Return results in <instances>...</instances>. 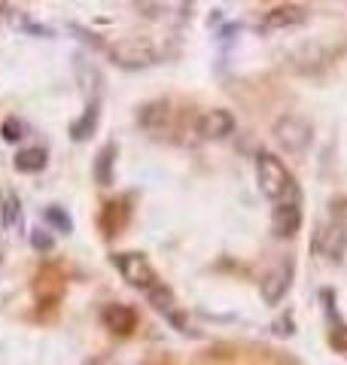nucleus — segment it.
I'll use <instances>...</instances> for the list:
<instances>
[{
  "label": "nucleus",
  "mask_w": 347,
  "mask_h": 365,
  "mask_svg": "<svg viewBox=\"0 0 347 365\" xmlns=\"http://www.w3.org/2000/svg\"><path fill=\"white\" fill-rule=\"evenodd\" d=\"M256 180H259L262 195L268 201H274V204L296 201L293 174L283 168V162L277 155H271V153H259L256 155Z\"/></svg>",
  "instance_id": "nucleus-1"
},
{
  "label": "nucleus",
  "mask_w": 347,
  "mask_h": 365,
  "mask_svg": "<svg viewBox=\"0 0 347 365\" xmlns=\"http://www.w3.org/2000/svg\"><path fill=\"white\" fill-rule=\"evenodd\" d=\"M116 268H119L122 280L134 289H144L149 292L153 287H159V277H156V268L149 265V259L144 253H116L113 256Z\"/></svg>",
  "instance_id": "nucleus-2"
},
{
  "label": "nucleus",
  "mask_w": 347,
  "mask_h": 365,
  "mask_svg": "<svg viewBox=\"0 0 347 365\" xmlns=\"http://www.w3.org/2000/svg\"><path fill=\"white\" fill-rule=\"evenodd\" d=\"M274 140L283 146L286 153H302L311 146V137H314V128H311V122L296 116V113H289V116H281L274 122Z\"/></svg>",
  "instance_id": "nucleus-3"
},
{
  "label": "nucleus",
  "mask_w": 347,
  "mask_h": 365,
  "mask_svg": "<svg viewBox=\"0 0 347 365\" xmlns=\"http://www.w3.org/2000/svg\"><path fill=\"white\" fill-rule=\"evenodd\" d=\"M107 52H110L113 64L125 67V71H141V67H149L159 61L156 46L146 40H119V43H113Z\"/></svg>",
  "instance_id": "nucleus-4"
},
{
  "label": "nucleus",
  "mask_w": 347,
  "mask_h": 365,
  "mask_svg": "<svg viewBox=\"0 0 347 365\" xmlns=\"http://www.w3.org/2000/svg\"><path fill=\"white\" fill-rule=\"evenodd\" d=\"M308 21V6L302 4H281L265 13L262 19V31H286V28H298Z\"/></svg>",
  "instance_id": "nucleus-5"
},
{
  "label": "nucleus",
  "mask_w": 347,
  "mask_h": 365,
  "mask_svg": "<svg viewBox=\"0 0 347 365\" xmlns=\"http://www.w3.org/2000/svg\"><path fill=\"white\" fill-rule=\"evenodd\" d=\"M289 287H293V262H281L262 277V302L277 304L289 292Z\"/></svg>",
  "instance_id": "nucleus-6"
},
{
  "label": "nucleus",
  "mask_w": 347,
  "mask_h": 365,
  "mask_svg": "<svg viewBox=\"0 0 347 365\" xmlns=\"http://www.w3.org/2000/svg\"><path fill=\"white\" fill-rule=\"evenodd\" d=\"M271 228L277 237H293L298 228H302V210H298V201H283L274 207L271 216Z\"/></svg>",
  "instance_id": "nucleus-7"
},
{
  "label": "nucleus",
  "mask_w": 347,
  "mask_h": 365,
  "mask_svg": "<svg viewBox=\"0 0 347 365\" xmlns=\"http://www.w3.org/2000/svg\"><path fill=\"white\" fill-rule=\"evenodd\" d=\"M198 131L207 140H223V137L235 131V116L228 110H207L198 122Z\"/></svg>",
  "instance_id": "nucleus-8"
},
{
  "label": "nucleus",
  "mask_w": 347,
  "mask_h": 365,
  "mask_svg": "<svg viewBox=\"0 0 347 365\" xmlns=\"http://www.w3.org/2000/svg\"><path fill=\"white\" fill-rule=\"evenodd\" d=\"M317 250L326 259H341L344 250H347V232H344V222H329L326 228H320L317 235Z\"/></svg>",
  "instance_id": "nucleus-9"
},
{
  "label": "nucleus",
  "mask_w": 347,
  "mask_h": 365,
  "mask_svg": "<svg viewBox=\"0 0 347 365\" xmlns=\"http://www.w3.org/2000/svg\"><path fill=\"white\" fill-rule=\"evenodd\" d=\"M104 323H107V329H113L116 335H131L137 326V314L129 304H107L104 307Z\"/></svg>",
  "instance_id": "nucleus-10"
},
{
  "label": "nucleus",
  "mask_w": 347,
  "mask_h": 365,
  "mask_svg": "<svg viewBox=\"0 0 347 365\" xmlns=\"http://www.w3.org/2000/svg\"><path fill=\"white\" fill-rule=\"evenodd\" d=\"M146 299H149V304H153L156 311L165 314V317H168V319H171V323L177 326V329L186 326V323H183V317H180L177 311H174V292H171L168 287H161V283H159V287H153V289L146 292Z\"/></svg>",
  "instance_id": "nucleus-11"
},
{
  "label": "nucleus",
  "mask_w": 347,
  "mask_h": 365,
  "mask_svg": "<svg viewBox=\"0 0 347 365\" xmlns=\"http://www.w3.org/2000/svg\"><path fill=\"white\" fill-rule=\"evenodd\" d=\"M46 162H49V153H46L43 146H28V150H21L16 155V170H21V174H37V170L46 168Z\"/></svg>",
  "instance_id": "nucleus-12"
},
{
  "label": "nucleus",
  "mask_w": 347,
  "mask_h": 365,
  "mask_svg": "<svg viewBox=\"0 0 347 365\" xmlns=\"http://www.w3.org/2000/svg\"><path fill=\"white\" fill-rule=\"evenodd\" d=\"M95 128H98V101H91V104L86 107V113H83V119L74 122L71 137L74 140H89V137L95 134Z\"/></svg>",
  "instance_id": "nucleus-13"
},
{
  "label": "nucleus",
  "mask_w": 347,
  "mask_h": 365,
  "mask_svg": "<svg viewBox=\"0 0 347 365\" xmlns=\"http://www.w3.org/2000/svg\"><path fill=\"white\" fill-rule=\"evenodd\" d=\"M165 122H168V104L165 101H153V104H146L141 110V125L146 131H159Z\"/></svg>",
  "instance_id": "nucleus-14"
},
{
  "label": "nucleus",
  "mask_w": 347,
  "mask_h": 365,
  "mask_svg": "<svg viewBox=\"0 0 347 365\" xmlns=\"http://www.w3.org/2000/svg\"><path fill=\"white\" fill-rule=\"evenodd\" d=\"M113 155H116V146H104V150L98 153V162H95V180L101 182V186H107V182L113 180Z\"/></svg>",
  "instance_id": "nucleus-15"
},
{
  "label": "nucleus",
  "mask_w": 347,
  "mask_h": 365,
  "mask_svg": "<svg viewBox=\"0 0 347 365\" xmlns=\"http://www.w3.org/2000/svg\"><path fill=\"white\" fill-rule=\"evenodd\" d=\"M0 213H4V225H19V216H21V207H19V195L13 189L4 192V207H0Z\"/></svg>",
  "instance_id": "nucleus-16"
},
{
  "label": "nucleus",
  "mask_w": 347,
  "mask_h": 365,
  "mask_svg": "<svg viewBox=\"0 0 347 365\" xmlns=\"http://www.w3.org/2000/svg\"><path fill=\"white\" fill-rule=\"evenodd\" d=\"M46 222H49V225H55V228H61V232L64 235H71L74 232V222H71V216H67L61 207H46Z\"/></svg>",
  "instance_id": "nucleus-17"
},
{
  "label": "nucleus",
  "mask_w": 347,
  "mask_h": 365,
  "mask_svg": "<svg viewBox=\"0 0 347 365\" xmlns=\"http://www.w3.org/2000/svg\"><path fill=\"white\" fill-rule=\"evenodd\" d=\"M0 131H4V140H6V143H16V140H21V134H25V125H21V119L9 116Z\"/></svg>",
  "instance_id": "nucleus-18"
},
{
  "label": "nucleus",
  "mask_w": 347,
  "mask_h": 365,
  "mask_svg": "<svg viewBox=\"0 0 347 365\" xmlns=\"http://www.w3.org/2000/svg\"><path fill=\"white\" fill-rule=\"evenodd\" d=\"M31 244H34V247H37V250H49V247H52V237H49V235H46V232H43V228H37V232H34V235H31Z\"/></svg>",
  "instance_id": "nucleus-19"
}]
</instances>
